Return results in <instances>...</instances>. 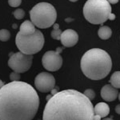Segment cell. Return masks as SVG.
I'll return each mask as SVG.
<instances>
[{"label": "cell", "mask_w": 120, "mask_h": 120, "mask_svg": "<svg viewBox=\"0 0 120 120\" xmlns=\"http://www.w3.org/2000/svg\"><path fill=\"white\" fill-rule=\"evenodd\" d=\"M35 30V26L33 24L31 21L26 20L21 24L19 32L23 35H30V34L34 33Z\"/></svg>", "instance_id": "obj_13"}, {"label": "cell", "mask_w": 120, "mask_h": 120, "mask_svg": "<svg viewBox=\"0 0 120 120\" xmlns=\"http://www.w3.org/2000/svg\"><path fill=\"white\" fill-rule=\"evenodd\" d=\"M8 3L12 7H18L22 3V0H8Z\"/></svg>", "instance_id": "obj_21"}, {"label": "cell", "mask_w": 120, "mask_h": 120, "mask_svg": "<svg viewBox=\"0 0 120 120\" xmlns=\"http://www.w3.org/2000/svg\"><path fill=\"white\" fill-rule=\"evenodd\" d=\"M10 79H11V82H14V81H19L20 79V75L18 72H12L11 75H10Z\"/></svg>", "instance_id": "obj_20"}, {"label": "cell", "mask_w": 120, "mask_h": 120, "mask_svg": "<svg viewBox=\"0 0 120 120\" xmlns=\"http://www.w3.org/2000/svg\"><path fill=\"white\" fill-rule=\"evenodd\" d=\"M102 120H113V119H111V118H103Z\"/></svg>", "instance_id": "obj_26"}, {"label": "cell", "mask_w": 120, "mask_h": 120, "mask_svg": "<svg viewBox=\"0 0 120 120\" xmlns=\"http://www.w3.org/2000/svg\"><path fill=\"white\" fill-rule=\"evenodd\" d=\"M71 2H72V3H75V2H77L78 0H70Z\"/></svg>", "instance_id": "obj_27"}, {"label": "cell", "mask_w": 120, "mask_h": 120, "mask_svg": "<svg viewBox=\"0 0 120 120\" xmlns=\"http://www.w3.org/2000/svg\"><path fill=\"white\" fill-rule=\"evenodd\" d=\"M4 85H5L4 82H3V81L1 80V79H0V87H3V86H4Z\"/></svg>", "instance_id": "obj_25"}, {"label": "cell", "mask_w": 120, "mask_h": 120, "mask_svg": "<svg viewBox=\"0 0 120 120\" xmlns=\"http://www.w3.org/2000/svg\"><path fill=\"white\" fill-rule=\"evenodd\" d=\"M119 0H108V2L110 3V4H116Z\"/></svg>", "instance_id": "obj_24"}, {"label": "cell", "mask_w": 120, "mask_h": 120, "mask_svg": "<svg viewBox=\"0 0 120 120\" xmlns=\"http://www.w3.org/2000/svg\"><path fill=\"white\" fill-rule=\"evenodd\" d=\"M83 75L91 80L106 78L111 71L112 61L109 54L99 48H93L83 55L80 61Z\"/></svg>", "instance_id": "obj_3"}, {"label": "cell", "mask_w": 120, "mask_h": 120, "mask_svg": "<svg viewBox=\"0 0 120 120\" xmlns=\"http://www.w3.org/2000/svg\"><path fill=\"white\" fill-rule=\"evenodd\" d=\"M44 36L42 33L36 29L34 33L30 35H23L19 32L15 38V43L22 53L25 55H33L37 54L44 46Z\"/></svg>", "instance_id": "obj_6"}, {"label": "cell", "mask_w": 120, "mask_h": 120, "mask_svg": "<svg viewBox=\"0 0 120 120\" xmlns=\"http://www.w3.org/2000/svg\"><path fill=\"white\" fill-rule=\"evenodd\" d=\"M39 98L29 83L14 81L0 88V120H32Z\"/></svg>", "instance_id": "obj_1"}, {"label": "cell", "mask_w": 120, "mask_h": 120, "mask_svg": "<svg viewBox=\"0 0 120 120\" xmlns=\"http://www.w3.org/2000/svg\"><path fill=\"white\" fill-rule=\"evenodd\" d=\"M60 41L65 47H72L79 41V34L72 29H67L62 33Z\"/></svg>", "instance_id": "obj_10"}, {"label": "cell", "mask_w": 120, "mask_h": 120, "mask_svg": "<svg viewBox=\"0 0 120 120\" xmlns=\"http://www.w3.org/2000/svg\"><path fill=\"white\" fill-rule=\"evenodd\" d=\"M33 55H25L21 51L13 54L8 60V66L14 71L18 73L26 72L31 67Z\"/></svg>", "instance_id": "obj_7"}, {"label": "cell", "mask_w": 120, "mask_h": 120, "mask_svg": "<svg viewBox=\"0 0 120 120\" xmlns=\"http://www.w3.org/2000/svg\"><path fill=\"white\" fill-rule=\"evenodd\" d=\"M10 37H11V34H10L9 30H6V29L0 30V41L7 42L9 40Z\"/></svg>", "instance_id": "obj_17"}, {"label": "cell", "mask_w": 120, "mask_h": 120, "mask_svg": "<svg viewBox=\"0 0 120 120\" xmlns=\"http://www.w3.org/2000/svg\"><path fill=\"white\" fill-rule=\"evenodd\" d=\"M111 14V7L108 0H87L83 7V15L91 24H102Z\"/></svg>", "instance_id": "obj_4"}, {"label": "cell", "mask_w": 120, "mask_h": 120, "mask_svg": "<svg viewBox=\"0 0 120 120\" xmlns=\"http://www.w3.org/2000/svg\"><path fill=\"white\" fill-rule=\"evenodd\" d=\"M110 83L116 89L120 88V71H115L110 79Z\"/></svg>", "instance_id": "obj_15"}, {"label": "cell", "mask_w": 120, "mask_h": 120, "mask_svg": "<svg viewBox=\"0 0 120 120\" xmlns=\"http://www.w3.org/2000/svg\"><path fill=\"white\" fill-rule=\"evenodd\" d=\"M30 17L34 26L40 29H46L55 24L57 12L50 3H39L30 11Z\"/></svg>", "instance_id": "obj_5"}, {"label": "cell", "mask_w": 120, "mask_h": 120, "mask_svg": "<svg viewBox=\"0 0 120 120\" xmlns=\"http://www.w3.org/2000/svg\"><path fill=\"white\" fill-rule=\"evenodd\" d=\"M83 94H84V95H86L90 101H92L94 98V97H95V93H94V90H91V89H87V90H86Z\"/></svg>", "instance_id": "obj_19"}, {"label": "cell", "mask_w": 120, "mask_h": 120, "mask_svg": "<svg viewBox=\"0 0 120 120\" xmlns=\"http://www.w3.org/2000/svg\"><path fill=\"white\" fill-rule=\"evenodd\" d=\"M98 37L101 38V39L106 40L111 38V36L112 34V30L109 26H103L98 29Z\"/></svg>", "instance_id": "obj_14"}, {"label": "cell", "mask_w": 120, "mask_h": 120, "mask_svg": "<svg viewBox=\"0 0 120 120\" xmlns=\"http://www.w3.org/2000/svg\"><path fill=\"white\" fill-rule=\"evenodd\" d=\"M119 101H120V93L119 94Z\"/></svg>", "instance_id": "obj_28"}, {"label": "cell", "mask_w": 120, "mask_h": 120, "mask_svg": "<svg viewBox=\"0 0 120 120\" xmlns=\"http://www.w3.org/2000/svg\"><path fill=\"white\" fill-rule=\"evenodd\" d=\"M109 19V20H111V21L115 20V15L113 14V13H111V14L109 15V19Z\"/></svg>", "instance_id": "obj_22"}, {"label": "cell", "mask_w": 120, "mask_h": 120, "mask_svg": "<svg viewBox=\"0 0 120 120\" xmlns=\"http://www.w3.org/2000/svg\"><path fill=\"white\" fill-rule=\"evenodd\" d=\"M0 88H1V87H0Z\"/></svg>", "instance_id": "obj_29"}, {"label": "cell", "mask_w": 120, "mask_h": 120, "mask_svg": "<svg viewBox=\"0 0 120 120\" xmlns=\"http://www.w3.org/2000/svg\"><path fill=\"white\" fill-rule=\"evenodd\" d=\"M119 91L111 84L105 85L101 90V96L102 99L106 102H112L117 98Z\"/></svg>", "instance_id": "obj_11"}, {"label": "cell", "mask_w": 120, "mask_h": 120, "mask_svg": "<svg viewBox=\"0 0 120 120\" xmlns=\"http://www.w3.org/2000/svg\"><path fill=\"white\" fill-rule=\"evenodd\" d=\"M13 15L17 19H22L25 16V11L22 9H16L13 12Z\"/></svg>", "instance_id": "obj_18"}, {"label": "cell", "mask_w": 120, "mask_h": 120, "mask_svg": "<svg viewBox=\"0 0 120 120\" xmlns=\"http://www.w3.org/2000/svg\"><path fill=\"white\" fill-rule=\"evenodd\" d=\"M62 30L59 29V25L58 23H55L54 24V29L51 31V37L54 39L56 40H60V38H61V34H62Z\"/></svg>", "instance_id": "obj_16"}, {"label": "cell", "mask_w": 120, "mask_h": 120, "mask_svg": "<svg viewBox=\"0 0 120 120\" xmlns=\"http://www.w3.org/2000/svg\"><path fill=\"white\" fill-rule=\"evenodd\" d=\"M94 120H101L110 114V106L106 102H98L94 107Z\"/></svg>", "instance_id": "obj_12"}, {"label": "cell", "mask_w": 120, "mask_h": 120, "mask_svg": "<svg viewBox=\"0 0 120 120\" xmlns=\"http://www.w3.org/2000/svg\"><path fill=\"white\" fill-rule=\"evenodd\" d=\"M42 120H94V106L82 93L73 89L64 90L48 99Z\"/></svg>", "instance_id": "obj_2"}, {"label": "cell", "mask_w": 120, "mask_h": 120, "mask_svg": "<svg viewBox=\"0 0 120 120\" xmlns=\"http://www.w3.org/2000/svg\"><path fill=\"white\" fill-rule=\"evenodd\" d=\"M57 51H48L42 56V63L47 71H56L61 68L63 65V58Z\"/></svg>", "instance_id": "obj_8"}, {"label": "cell", "mask_w": 120, "mask_h": 120, "mask_svg": "<svg viewBox=\"0 0 120 120\" xmlns=\"http://www.w3.org/2000/svg\"><path fill=\"white\" fill-rule=\"evenodd\" d=\"M34 86L40 92L51 91L55 86V77L48 72H42L34 79Z\"/></svg>", "instance_id": "obj_9"}, {"label": "cell", "mask_w": 120, "mask_h": 120, "mask_svg": "<svg viewBox=\"0 0 120 120\" xmlns=\"http://www.w3.org/2000/svg\"><path fill=\"white\" fill-rule=\"evenodd\" d=\"M115 111L117 114H119V115H120V104H119V105L116 106L115 107Z\"/></svg>", "instance_id": "obj_23"}]
</instances>
